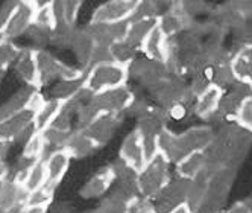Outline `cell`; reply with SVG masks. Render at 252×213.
<instances>
[{"instance_id":"cell-2","label":"cell","mask_w":252,"mask_h":213,"mask_svg":"<svg viewBox=\"0 0 252 213\" xmlns=\"http://www.w3.org/2000/svg\"><path fill=\"white\" fill-rule=\"evenodd\" d=\"M44 102V96L38 90L35 92L25 108L11 114L3 122H0V140L8 145L15 140H23L25 143L29 136L35 131V114H37Z\"/></svg>"},{"instance_id":"cell-17","label":"cell","mask_w":252,"mask_h":213,"mask_svg":"<svg viewBox=\"0 0 252 213\" xmlns=\"http://www.w3.org/2000/svg\"><path fill=\"white\" fill-rule=\"evenodd\" d=\"M222 95H223V90L210 84L204 92H201L194 98V101L191 104L194 116L199 117L201 120H208L211 117H216L218 110H219Z\"/></svg>"},{"instance_id":"cell-13","label":"cell","mask_w":252,"mask_h":213,"mask_svg":"<svg viewBox=\"0 0 252 213\" xmlns=\"http://www.w3.org/2000/svg\"><path fill=\"white\" fill-rule=\"evenodd\" d=\"M116 172V180H114V193L119 197L125 198L128 203H134L138 198H141L140 189H138V172L129 166L122 163L120 160L113 165Z\"/></svg>"},{"instance_id":"cell-30","label":"cell","mask_w":252,"mask_h":213,"mask_svg":"<svg viewBox=\"0 0 252 213\" xmlns=\"http://www.w3.org/2000/svg\"><path fill=\"white\" fill-rule=\"evenodd\" d=\"M37 92L35 88L32 87H23L20 88L19 92L14 93L5 104L0 105V122H3L6 117H9L11 114L17 113V111H20L22 108H25V106L29 104L32 95Z\"/></svg>"},{"instance_id":"cell-36","label":"cell","mask_w":252,"mask_h":213,"mask_svg":"<svg viewBox=\"0 0 252 213\" xmlns=\"http://www.w3.org/2000/svg\"><path fill=\"white\" fill-rule=\"evenodd\" d=\"M131 203H128L125 198L119 197L117 193L111 192L108 197L100 203L97 207L99 213H128Z\"/></svg>"},{"instance_id":"cell-45","label":"cell","mask_w":252,"mask_h":213,"mask_svg":"<svg viewBox=\"0 0 252 213\" xmlns=\"http://www.w3.org/2000/svg\"><path fill=\"white\" fill-rule=\"evenodd\" d=\"M8 174H9V168L5 162L3 155H0V183L8 180Z\"/></svg>"},{"instance_id":"cell-44","label":"cell","mask_w":252,"mask_h":213,"mask_svg":"<svg viewBox=\"0 0 252 213\" xmlns=\"http://www.w3.org/2000/svg\"><path fill=\"white\" fill-rule=\"evenodd\" d=\"M220 213H252V210L245 204V201H239L236 204H232L229 209H223Z\"/></svg>"},{"instance_id":"cell-7","label":"cell","mask_w":252,"mask_h":213,"mask_svg":"<svg viewBox=\"0 0 252 213\" xmlns=\"http://www.w3.org/2000/svg\"><path fill=\"white\" fill-rule=\"evenodd\" d=\"M170 163L163 154H157L138 172V189L141 198L152 200L170 181Z\"/></svg>"},{"instance_id":"cell-23","label":"cell","mask_w":252,"mask_h":213,"mask_svg":"<svg viewBox=\"0 0 252 213\" xmlns=\"http://www.w3.org/2000/svg\"><path fill=\"white\" fill-rule=\"evenodd\" d=\"M63 149H65L71 158H85L92 155L97 146L82 130H73L68 134Z\"/></svg>"},{"instance_id":"cell-51","label":"cell","mask_w":252,"mask_h":213,"mask_svg":"<svg viewBox=\"0 0 252 213\" xmlns=\"http://www.w3.org/2000/svg\"><path fill=\"white\" fill-rule=\"evenodd\" d=\"M85 213H96V210H92V212H85Z\"/></svg>"},{"instance_id":"cell-26","label":"cell","mask_w":252,"mask_h":213,"mask_svg":"<svg viewBox=\"0 0 252 213\" xmlns=\"http://www.w3.org/2000/svg\"><path fill=\"white\" fill-rule=\"evenodd\" d=\"M64 102L58 101V99H46V102L43 104L41 108L35 114V122L33 127L37 131H46L49 130L53 123L57 122V119L60 117L63 108H64Z\"/></svg>"},{"instance_id":"cell-31","label":"cell","mask_w":252,"mask_h":213,"mask_svg":"<svg viewBox=\"0 0 252 213\" xmlns=\"http://www.w3.org/2000/svg\"><path fill=\"white\" fill-rule=\"evenodd\" d=\"M47 145H46V140L41 131L35 130L29 139L23 143V152L22 157L28 158L31 162H38V160H44V154L47 152Z\"/></svg>"},{"instance_id":"cell-4","label":"cell","mask_w":252,"mask_h":213,"mask_svg":"<svg viewBox=\"0 0 252 213\" xmlns=\"http://www.w3.org/2000/svg\"><path fill=\"white\" fill-rule=\"evenodd\" d=\"M152 95L157 99L158 106L166 110L169 116H178L187 104L194 101L189 82L184 81L183 76H169L155 88Z\"/></svg>"},{"instance_id":"cell-39","label":"cell","mask_w":252,"mask_h":213,"mask_svg":"<svg viewBox=\"0 0 252 213\" xmlns=\"http://www.w3.org/2000/svg\"><path fill=\"white\" fill-rule=\"evenodd\" d=\"M53 195H55V187L46 184L41 189H37L33 192H29L26 206H50L53 203ZM25 206V207H26Z\"/></svg>"},{"instance_id":"cell-42","label":"cell","mask_w":252,"mask_h":213,"mask_svg":"<svg viewBox=\"0 0 252 213\" xmlns=\"http://www.w3.org/2000/svg\"><path fill=\"white\" fill-rule=\"evenodd\" d=\"M15 5H17V2H6V3H3L2 6H0V34H3Z\"/></svg>"},{"instance_id":"cell-47","label":"cell","mask_w":252,"mask_h":213,"mask_svg":"<svg viewBox=\"0 0 252 213\" xmlns=\"http://www.w3.org/2000/svg\"><path fill=\"white\" fill-rule=\"evenodd\" d=\"M169 213H193V212H191V209H190L189 204H183V206H179V207L170 210Z\"/></svg>"},{"instance_id":"cell-52","label":"cell","mask_w":252,"mask_h":213,"mask_svg":"<svg viewBox=\"0 0 252 213\" xmlns=\"http://www.w3.org/2000/svg\"><path fill=\"white\" fill-rule=\"evenodd\" d=\"M19 213H23V212H22V210H19Z\"/></svg>"},{"instance_id":"cell-22","label":"cell","mask_w":252,"mask_h":213,"mask_svg":"<svg viewBox=\"0 0 252 213\" xmlns=\"http://www.w3.org/2000/svg\"><path fill=\"white\" fill-rule=\"evenodd\" d=\"M44 160H46V168H47V184L52 187H57L63 181V178L68 171L71 157L65 149H55Z\"/></svg>"},{"instance_id":"cell-38","label":"cell","mask_w":252,"mask_h":213,"mask_svg":"<svg viewBox=\"0 0 252 213\" xmlns=\"http://www.w3.org/2000/svg\"><path fill=\"white\" fill-rule=\"evenodd\" d=\"M20 47H17L11 40H6L3 44H0V73L6 72V69L14 64L19 58Z\"/></svg>"},{"instance_id":"cell-12","label":"cell","mask_w":252,"mask_h":213,"mask_svg":"<svg viewBox=\"0 0 252 213\" xmlns=\"http://www.w3.org/2000/svg\"><path fill=\"white\" fill-rule=\"evenodd\" d=\"M35 2H17L9 20H8V25L3 31L6 40H14L17 37H20V35H25L28 34V31L32 28L33 25V17H35Z\"/></svg>"},{"instance_id":"cell-21","label":"cell","mask_w":252,"mask_h":213,"mask_svg":"<svg viewBox=\"0 0 252 213\" xmlns=\"http://www.w3.org/2000/svg\"><path fill=\"white\" fill-rule=\"evenodd\" d=\"M231 70L236 82L252 87V46L236 47L231 53Z\"/></svg>"},{"instance_id":"cell-3","label":"cell","mask_w":252,"mask_h":213,"mask_svg":"<svg viewBox=\"0 0 252 213\" xmlns=\"http://www.w3.org/2000/svg\"><path fill=\"white\" fill-rule=\"evenodd\" d=\"M129 79V69L120 66L114 61L96 64L88 69L84 76V90L87 95L93 96L108 90L125 87Z\"/></svg>"},{"instance_id":"cell-35","label":"cell","mask_w":252,"mask_h":213,"mask_svg":"<svg viewBox=\"0 0 252 213\" xmlns=\"http://www.w3.org/2000/svg\"><path fill=\"white\" fill-rule=\"evenodd\" d=\"M110 52H111V58L114 63L120 64V66H125L128 67L137 60L140 50L135 49L132 44H129L126 40H122L119 43H114L111 47H110Z\"/></svg>"},{"instance_id":"cell-43","label":"cell","mask_w":252,"mask_h":213,"mask_svg":"<svg viewBox=\"0 0 252 213\" xmlns=\"http://www.w3.org/2000/svg\"><path fill=\"white\" fill-rule=\"evenodd\" d=\"M128 213H155V210L152 209L149 200L145 198H138L137 201L131 203Z\"/></svg>"},{"instance_id":"cell-19","label":"cell","mask_w":252,"mask_h":213,"mask_svg":"<svg viewBox=\"0 0 252 213\" xmlns=\"http://www.w3.org/2000/svg\"><path fill=\"white\" fill-rule=\"evenodd\" d=\"M116 172L114 166H105L103 169L97 171L92 178H90L81 189V197L85 200H94L100 198L114 186Z\"/></svg>"},{"instance_id":"cell-20","label":"cell","mask_w":252,"mask_h":213,"mask_svg":"<svg viewBox=\"0 0 252 213\" xmlns=\"http://www.w3.org/2000/svg\"><path fill=\"white\" fill-rule=\"evenodd\" d=\"M14 67H15L17 75L26 82L28 87H32L35 90H38L41 87L37 58H35V47L20 49L19 58L14 63Z\"/></svg>"},{"instance_id":"cell-48","label":"cell","mask_w":252,"mask_h":213,"mask_svg":"<svg viewBox=\"0 0 252 213\" xmlns=\"http://www.w3.org/2000/svg\"><path fill=\"white\" fill-rule=\"evenodd\" d=\"M0 213H9V212H6L5 209H2V207H0Z\"/></svg>"},{"instance_id":"cell-9","label":"cell","mask_w":252,"mask_h":213,"mask_svg":"<svg viewBox=\"0 0 252 213\" xmlns=\"http://www.w3.org/2000/svg\"><path fill=\"white\" fill-rule=\"evenodd\" d=\"M137 0H110L94 9L90 23L114 25L129 22L137 9Z\"/></svg>"},{"instance_id":"cell-41","label":"cell","mask_w":252,"mask_h":213,"mask_svg":"<svg viewBox=\"0 0 252 213\" xmlns=\"http://www.w3.org/2000/svg\"><path fill=\"white\" fill-rule=\"evenodd\" d=\"M232 35H234V43L237 44V47L252 46V23L245 22L243 25L232 31Z\"/></svg>"},{"instance_id":"cell-27","label":"cell","mask_w":252,"mask_h":213,"mask_svg":"<svg viewBox=\"0 0 252 213\" xmlns=\"http://www.w3.org/2000/svg\"><path fill=\"white\" fill-rule=\"evenodd\" d=\"M35 58H37L41 87L58 79V58L44 49H35Z\"/></svg>"},{"instance_id":"cell-28","label":"cell","mask_w":252,"mask_h":213,"mask_svg":"<svg viewBox=\"0 0 252 213\" xmlns=\"http://www.w3.org/2000/svg\"><path fill=\"white\" fill-rule=\"evenodd\" d=\"M82 95H87L84 90V78L71 79V81L60 79L52 88V99H58L64 104L75 101Z\"/></svg>"},{"instance_id":"cell-29","label":"cell","mask_w":252,"mask_h":213,"mask_svg":"<svg viewBox=\"0 0 252 213\" xmlns=\"http://www.w3.org/2000/svg\"><path fill=\"white\" fill-rule=\"evenodd\" d=\"M158 25V19H148V20H131L128 34H126V41L132 44L135 49L141 52V46L148 38V35L154 31V28Z\"/></svg>"},{"instance_id":"cell-6","label":"cell","mask_w":252,"mask_h":213,"mask_svg":"<svg viewBox=\"0 0 252 213\" xmlns=\"http://www.w3.org/2000/svg\"><path fill=\"white\" fill-rule=\"evenodd\" d=\"M236 180V171L225 168L210 175L207 193L202 203L193 213H220L225 209V203L229 197L231 187Z\"/></svg>"},{"instance_id":"cell-25","label":"cell","mask_w":252,"mask_h":213,"mask_svg":"<svg viewBox=\"0 0 252 213\" xmlns=\"http://www.w3.org/2000/svg\"><path fill=\"white\" fill-rule=\"evenodd\" d=\"M70 49L73 50V53L76 55L81 69L84 72H87L90 61H92V57H93V52L96 49V43L93 41V38L90 37L85 29H76V34L73 37V41H71Z\"/></svg>"},{"instance_id":"cell-50","label":"cell","mask_w":252,"mask_h":213,"mask_svg":"<svg viewBox=\"0 0 252 213\" xmlns=\"http://www.w3.org/2000/svg\"><path fill=\"white\" fill-rule=\"evenodd\" d=\"M19 210H22V209H17V210H12V212H9V213H19Z\"/></svg>"},{"instance_id":"cell-14","label":"cell","mask_w":252,"mask_h":213,"mask_svg":"<svg viewBox=\"0 0 252 213\" xmlns=\"http://www.w3.org/2000/svg\"><path fill=\"white\" fill-rule=\"evenodd\" d=\"M119 160L126 166H129L140 172L145 165L148 163V157L145 152V146L137 130H132L128 136H126L122 142V146L119 151Z\"/></svg>"},{"instance_id":"cell-32","label":"cell","mask_w":252,"mask_h":213,"mask_svg":"<svg viewBox=\"0 0 252 213\" xmlns=\"http://www.w3.org/2000/svg\"><path fill=\"white\" fill-rule=\"evenodd\" d=\"M53 11L57 15V22L65 23L68 26H75L78 15L82 6V2L76 0H65V2H52Z\"/></svg>"},{"instance_id":"cell-37","label":"cell","mask_w":252,"mask_h":213,"mask_svg":"<svg viewBox=\"0 0 252 213\" xmlns=\"http://www.w3.org/2000/svg\"><path fill=\"white\" fill-rule=\"evenodd\" d=\"M76 34L75 26H68L65 23L58 22L55 29L52 32V43L50 44H55L57 47H70L71 41H73V37Z\"/></svg>"},{"instance_id":"cell-15","label":"cell","mask_w":252,"mask_h":213,"mask_svg":"<svg viewBox=\"0 0 252 213\" xmlns=\"http://www.w3.org/2000/svg\"><path fill=\"white\" fill-rule=\"evenodd\" d=\"M119 125H120V116L100 114L94 120L90 122L85 128H82V131L94 142L97 148H100L114 137Z\"/></svg>"},{"instance_id":"cell-24","label":"cell","mask_w":252,"mask_h":213,"mask_svg":"<svg viewBox=\"0 0 252 213\" xmlns=\"http://www.w3.org/2000/svg\"><path fill=\"white\" fill-rule=\"evenodd\" d=\"M175 168H176V175L179 178L191 181L197 175H201L202 172L207 171V154L205 151L193 152L186 158H183L179 163H176Z\"/></svg>"},{"instance_id":"cell-11","label":"cell","mask_w":252,"mask_h":213,"mask_svg":"<svg viewBox=\"0 0 252 213\" xmlns=\"http://www.w3.org/2000/svg\"><path fill=\"white\" fill-rule=\"evenodd\" d=\"M251 93H252V87L242 84V82L232 84L223 92L216 117H219L222 122H234L242 104L246 101V98Z\"/></svg>"},{"instance_id":"cell-5","label":"cell","mask_w":252,"mask_h":213,"mask_svg":"<svg viewBox=\"0 0 252 213\" xmlns=\"http://www.w3.org/2000/svg\"><path fill=\"white\" fill-rule=\"evenodd\" d=\"M169 114L166 110H163L161 106H151L141 116L137 119V133L141 137L143 146H145V152L148 160L155 157L158 154V142L159 137L166 130H167V120Z\"/></svg>"},{"instance_id":"cell-18","label":"cell","mask_w":252,"mask_h":213,"mask_svg":"<svg viewBox=\"0 0 252 213\" xmlns=\"http://www.w3.org/2000/svg\"><path fill=\"white\" fill-rule=\"evenodd\" d=\"M141 53L145 58L157 61V63H166L170 53V38L161 31V28L157 25L154 31L148 35L141 46Z\"/></svg>"},{"instance_id":"cell-1","label":"cell","mask_w":252,"mask_h":213,"mask_svg":"<svg viewBox=\"0 0 252 213\" xmlns=\"http://www.w3.org/2000/svg\"><path fill=\"white\" fill-rule=\"evenodd\" d=\"M214 139V130L208 125L191 127L183 133H172L169 128L161 134L158 152L170 165H176L193 152L207 151Z\"/></svg>"},{"instance_id":"cell-53","label":"cell","mask_w":252,"mask_h":213,"mask_svg":"<svg viewBox=\"0 0 252 213\" xmlns=\"http://www.w3.org/2000/svg\"><path fill=\"white\" fill-rule=\"evenodd\" d=\"M96 213H99V212H97V209H96Z\"/></svg>"},{"instance_id":"cell-40","label":"cell","mask_w":252,"mask_h":213,"mask_svg":"<svg viewBox=\"0 0 252 213\" xmlns=\"http://www.w3.org/2000/svg\"><path fill=\"white\" fill-rule=\"evenodd\" d=\"M234 123L252 134V93L242 104L236 119H234Z\"/></svg>"},{"instance_id":"cell-33","label":"cell","mask_w":252,"mask_h":213,"mask_svg":"<svg viewBox=\"0 0 252 213\" xmlns=\"http://www.w3.org/2000/svg\"><path fill=\"white\" fill-rule=\"evenodd\" d=\"M35 17H33V26H37L44 31L53 32L57 26V15L53 11L52 2H35Z\"/></svg>"},{"instance_id":"cell-8","label":"cell","mask_w":252,"mask_h":213,"mask_svg":"<svg viewBox=\"0 0 252 213\" xmlns=\"http://www.w3.org/2000/svg\"><path fill=\"white\" fill-rule=\"evenodd\" d=\"M190 181L184 178L170 180L159 193H157L152 200H149L155 213H169L170 210L187 204Z\"/></svg>"},{"instance_id":"cell-46","label":"cell","mask_w":252,"mask_h":213,"mask_svg":"<svg viewBox=\"0 0 252 213\" xmlns=\"http://www.w3.org/2000/svg\"><path fill=\"white\" fill-rule=\"evenodd\" d=\"M47 206H26L22 209L23 213H47Z\"/></svg>"},{"instance_id":"cell-49","label":"cell","mask_w":252,"mask_h":213,"mask_svg":"<svg viewBox=\"0 0 252 213\" xmlns=\"http://www.w3.org/2000/svg\"><path fill=\"white\" fill-rule=\"evenodd\" d=\"M3 76H5V72H3V73H0V82H2V79H3Z\"/></svg>"},{"instance_id":"cell-16","label":"cell","mask_w":252,"mask_h":213,"mask_svg":"<svg viewBox=\"0 0 252 213\" xmlns=\"http://www.w3.org/2000/svg\"><path fill=\"white\" fill-rule=\"evenodd\" d=\"M129 22L114 23V25H100V23H88L85 31L93 38L96 44L111 47L114 43H119L126 38Z\"/></svg>"},{"instance_id":"cell-34","label":"cell","mask_w":252,"mask_h":213,"mask_svg":"<svg viewBox=\"0 0 252 213\" xmlns=\"http://www.w3.org/2000/svg\"><path fill=\"white\" fill-rule=\"evenodd\" d=\"M47 184V168H46V160H38V162H35L26 178L23 181V187L28 190V192H33L37 189H41Z\"/></svg>"},{"instance_id":"cell-10","label":"cell","mask_w":252,"mask_h":213,"mask_svg":"<svg viewBox=\"0 0 252 213\" xmlns=\"http://www.w3.org/2000/svg\"><path fill=\"white\" fill-rule=\"evenodd\" d=\"M135 78L143 87H146L149 92L169 78L167 69L164 63H157L148 58H137L129 66V78Z\"/></svg>"}]
</instances>
